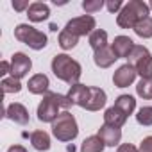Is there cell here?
Returning a JSON list of instances; mask_svg holds the SVG:
<instances>
[{"instance_id": "11", "label": "cell", "mask_w": 152, "mask_h": 152, "mask_svg": "<svg viewBox=\"0 0 152 152\" xmlns=\"http://www.w3.org/2000/svg\"><path fill=\"white\" fill-rule=\"evenodd\" d=\"M4 116L13 120L15 124H20V125H27L29 124V111L23 104H18V102H13L6 107L4 111Z\"/></svg>"}, {"instance_id": "14", "label": "cell", "mask_w": 152, "mask_h": 152, "mask_svg": "<svg viewBox=\"0 0 152 152\" xmlns=\"http://www.w3.org/2000/svg\"><path fill=\"white\" fill-rule=\"evenodd\" d=\"M116 59H118V57H116V54L113 52V48H111L109 45H106V47L95 50V54H93V61H95V64L100 66V68H109Z\"/></svg>"}, {"instance_id": "8", "label": "cell", "mask_w": 152, "mask_h": 152, "mask_svg": "<svg viewBox=\"0 0 152 152\" xmlns=\"http://www.w3.org/2000/svg\"><path fill=\"white\" fill-rule=\"evenodd\" d=\"M32 68V61L27 54L23 52H15L13 59H11V77L15 79H22L31 72Z\"/></svg>"}, {"instance_id": "33", "label": "cell", "mask_w": 152, "mask_h": 152, "mask_svg": "<svg viewBox=\"0 0 152 152\" xmlns=\"http://www.w3.org/2000/svg\"><path fill=\"white\" fill-rule=\"evenodd\" d=\"M6 73H11V63L2 61L0 63V75H6Z\"/></svg>"}, {"instance_id": "5", "label": "cell", "mask_w": 152, "mask_h": 152, "mask_svg": "<svg viewBox=\"0 0 152 152\" xmlns=\"http://www.w3.org/2000/svg\"><path fill=\"white\" fill-rule=\"evenodd\" d=\"M129 64L134 66L136 73L141 79H152V54L143 45H134L132 52L129 54Z\"/></svg>"}, {"instance_id": "30", "label": "cell", "mask_w": 152, "mask_h": 152, "mask_svg": "<svg viewBox=\"0 0 152 152\" xmlns=\"http://www.w3.org/2000/svg\"><path fill=\"white\" fill-rule=\"evenodd\" d=\"M140 152H152V136L143 138V141L140 143Z\"/></svg>"}, {"instance_id": "16", "label": "cell", "mask_w": 152, "mask_h": 152, "mask_svg": "<svg viewBox=\"0 0 152 152\" xmlns=\"http://www.w3.org/2000/svg\"><path fill=\"white\" fill-rule=\"evenodd\" d=\"M27 16H29V20L34 22V23L45 22V20H48V16H50V7H48L47 4H43V2H34V4H31V7L27 9Z\"/></svg>"}, {"instance_id": "23", "label": "cell", "mask_w": 152, "mask_h": 152, "mask_svg": "<svg viewBox=\"0 0 152 152\" xmlns=\"http://www.w3.org/2000/svg\"><path fill=\"white\" fill-rule=\"evenodd\" d=\"M115 106H116L118 109H122V111L129 116V115L136 109V100H134V97H131V95H120V97L116 99Z\"/></svg>"}, {"instance_id": "3", "label": "cell", "mask_w": 152, "mask_h": 152, "mask_svg": "<svg viewBox=\"0 0 152 152\" xmlns=\"http://www.w3.org/2000/svg\"><path fill=\"white\" fill-rule=\"evenodd\" d=\"M150 13L148 4L141 2V0H129L127 4H124L122 11L116 16V23L122 29H134L143 18H147Z\"/></svg>"}, {"instance_id": "32", "label": "cell", "mask_w": 152, "mask_h": 152, "mask_svg": "<svg viewBox=\"0 0 152 152\" xmlns=\"http://www.w3.org/2000/svg\"><path fill=\"white\" fill-rule=\"evenodd\" d=\"M29 7H31V4L27 0L25 2H16V0H13V9L15 11H23V9H29Z\"/></svg>"}, {"instance_id": "1", "label": "cell", "mask_w": 152, "mask_h": 152, "mask_svg": "<svg viewBox=\"0 0 152 152\" xmlns=\"http://www.w3.org/2000/svg\"><path fill=\"white\" fill-rule=\"evenodd\" d=\"M72 104V100L66 97V95H61V93H54V91H48L47 95H43V100L39 102L38 106V120L39 122H50L54 124V120L61 115V109H68Z\"/></svg>"}, {"instance_id": "27", "label": "cell", "mask_w": 152, "mask_h": 152, "mask_svg": "<svg viewBox=\"0 0 152 152\" xmlns=\"http://www.w3.org/2000/svg\"><path fill=\"white\" fill-rule=\"evenodd\" d=\"M136 120H138L140 125H145V127L152 125V106H143V107L138 111Z\"/></svg>"}, {"instance_id": "18", "label": "cell", "mask_w": 152, "mask_h": 152, "mask_svg": "<svg viewBox=\"0 0 152 152\" xmlns=\"http://www.w3.org/2000/svg\"><path fill=\"white\" fill-rule=\"evenodd\" d=\"M125 122H127V115L122 109H118L116 106L106 109V113H104V124L106 125H111V127H118L120 129Z\"/></svg>"}, {"instance_id": "35", "label": "cell", "mask_w": 152, "mask_h": 152, "mask_svg": "<svg viewBox=\"0 0 152 152\" xmlns=\"http://www.w3.org/2000/svg\"><path fill=\"white\" fill-rule=\"evenodd\" d=\"M68 152H75V147L73 145H68Z\"/></svg>"}, {"instance_id": "19", "label": "cell", "mask_w": 152, "mask_h": 152, "mask_svg": "<svg viewBox=\"0 0 152 152\" xmlns=\"http://www.w3.org/2000/svg\"><path fill=\"white\" fill-rule=\"evenodd\" d=\"M104 148H106V143L99 134L88 136L81 145V152H102Z\"/></svg>"}, {"instance_id": "20", "label": "cell", "mask_w": 152, "mask_h": 152, "mask_svg": "<svg viewBox=\"0 0 152 152\" xmlns=\"http://www.w3.org/2000/svg\"><path fill=\"white\" fill-rule=\"evenodd\" d=\"M31 143L36 150H48L50 148V136L45 131H34L31 132Z\"/></svg>"}, {"instance_id": "6", "label": "cell", "mask_w": 152, "mask_h": 152, "mask_svg": "<svg viewBox=\"0 0 152 152\" xmlns=\"http://www.w3.org/2000/svg\"><path fill=\"white\" fill-rule=\"evenodd\" d=\"M15 38H16L18 41H22V43H25L27 47H31L32 50H41V48H45L47 43H48L47 34H43L41 31L34 29V27L29 25V23H20V25H16V29H15Z\"/></svg>"}, {"instance_id": "12", "label": "cell", "mask_w": 152, "mask_h": 152, "mask_svg": "<svg viewBox=\"0 0 152 152\" xmlns=\"http://www.w3.org/2000/svg\"><path fill=\"white\" fill-rule=\"evenodd\" d=\"M48 86H50V81H48V77L45 73L32 75V77L29 79V83H27L29 91L34 93V95H47L48 93Z\"/></svg>"}, {"instance_id": "21", "label": "cell", "mask_w": 152, "mask_h": 152, "mask_svg": "<svg viewBox=\"0 0 152 152\" xmlns=\"http://www.w3.org/2000/svg\"><path fill=\"white\" fill-rule=\"evenodd\" d=\"M88 41H90V47L93 50H99V48H102V47L107 45V32L102 31V29H95L90 34V39Z\"/></svg>"}, {"instance_id": "10", "label": "cell", "mask_w": 152, "mask_h": 152, "mask_svg": "<svg viewBox=\"0 0 152 152\" xmlns=\"http://www.w3.org/2000/svg\"><path fill=\"white\" fill-rule=\"evenodd\" d=\"M106 91L100 90V88H95V86H90V91H88V99L83 106V109H88V111H99L106 106Z\"/></svg>"}, {"instance_id": "34", "label": "cell", "mask_w": 152, "mask_h": 152, "mask_svg": "<svg viewBox=\"0 0 152 152\" xmlns=\"http://www.w3.org/2000/svg\"><path fill=\"white\" fill-rule=\"evenodd\" d=\"M7 152H27V148L22 147V145H13V147L7 148Z\"/></svg>"}, {"instance_id": "13", "label": "cell", "mask_w": 152, "mask_h": 152, "mask_svg": "<svg viewBox=\"0 0 152 152\" xmlns=\"http://www.w3.org/2000/svg\"><path fill=\"white\" fill-rule=\"evenodd\" d=\"M111 48H113V52L116 54L118 59L120 57H129V54L134 48V41L129 36H116L115 41L111 43Z\"/></svg>"}, {"instance_id": "4", "label": "cell", "mask_w": 152, "mask_h": 152, "mask_svg": "<svg viewBox=\"0 0 152 152\" xmlns=\"http://www.w3.org/2000/svg\"><path fill=\"white\" fill-rule=\"evenodd\" d=\"M52 134L59 140V141H72L77 138L79 134V127H77V120L70 111H63L52 124Z\"/></svg>"}, {"instance_id": "28", "label": "cell", "mask_w": 152, "mask_h": 152, "mask_svg": "<svg viewBox=\"0 0 152 152\" xmlns=\"http://www.w3.org/2000/svg\"><path fill=\"white\" fill-rule=\"evenodd\" d=\"M102 7H104V2H102V0H84V2H83V9H84L88 15L97 13V11H100Z\"/></svg>"}, {"instance_id": "24", "label": "cell", "mask_w": 152, "mask_h": 152, "mask_svg": "<svg viewBox=\"0 0 152 152\" xmlns=\"http://www.w3.org/2000/svg\"><path fill=\"white\" fill-rule=\"evenodd\" d=\"M134 32H136L140 38H152V18H150V16L143 18V20L134 27Z\"/></svg>"}, {"instance_id": "26", "label": "cell", "mask_w": 152, "mask_h": 152, "mask_svg": "<svg viewBox=\"0 0 152 152\" xmlns=\"http://www.w3.org/2000/svg\"><path fill=\"white\" fill-rule=\"evenodd\" d=\"M20 90H22L20 79H15V77H6V79H2V91H4V93H18Z\"/></svg>"}, {"instance_id": "31", "label": "cell", "mask_w": 152, "mask_h": 152, "mask_svg": "<svg viewBox=\"0 0 152 152\" xmlns=\"http://www.w3.org/2000/svg\"><path fill=\"white\" fill-rule=\"evenodd\" d=\"M116 152H140V148H136L134 145H131V143H124V145H120L118 147V150Z\"/></svg>"}, {"instance_id": "22", "label": "cell", "mask_w": 152, "mask_h": 152, "mask_svg": "<svg viewBox=\"0 0 152 152\" xmlns=\"http://www.w3.org/2000/svg\"><path fill=\"white\" fill-rule=\"evenodd\" d=\"M77 43H79V38L75 34H72L68 31H61L59 32V47L63 50H72V48L77 47Z\"/></svg>"}, {"instance_id": "9", "label": "cell", "mask_w": 152, "mask_h": 152, "mask_svg": "<svg viewBox=\"0 0 152 152\" xmlns=\"http://www.w3.org/2000/svg\"><path fill=\"white\" fill-rule=\"evenodd\" d=\"M136 70H134V66L132 64H122L116 72H115V75H113V83H115V86L116 88H127V86H131L132 83H134V79H136Z\"/></svg>"}, {"instance_id": "25", "label": "cell", "mask_w": 152, "mask_h": 152, "mask_svg": "<svg viewBox=\"0 0 152 152\" xmlns=\"http://www.w3.org/2000/svg\"><path fill=\"white\" fill-rule=\"evenodd\" d=\"M136 93L138 97L150 100L152 99V79H141L136 86Z\"/></svg>"}, {"instance_id": "29", "label": "cell", "mask_w": 152, "mask_h": 152, "mask_svg": "<svg viewBox=\"0 0 152 152\" xmlns=\"http://www.w3.org/2000/svg\"><path fill=\"white\" fill-rule=\"evenodd\" d=\"M106 7L109 13H118V11H122L124 2L122 0H109V2H106Z\"/></svg>"}, {"instance_id": "15", "label": "cell", "mask_w": 152, "mask_h": 152, "mask_svg": "<svg viewBox=\"0 0 152 152\" xmlns=\"http://www.w3.org/2000/svg\"><path fill=\"white\" fill-rule=\"evenodd\" d=\"M88 91H90V86H86V84H81V83H77V84H73V86H70V90H68V99L72 100V104H75V106H84V102H86V99H88Z\"/></svg>"}, {"instance_id": "7", "label": "cell", "mask_w": 152, "mask_h": 152, "mask_svg": "<svg viewBox=\"0 0 152 152\" xmlns=\"http://www.w3.org/2000/svg\"><path fill=\"white\" fill-rule=\"evenodd\" d=\"M95 25H97L95 18H93V16H90V15H84V16H77V18H72V20H70V22L66 23L64 31H68V32L75 34L77 38H81V36L91 34V32L95 31Z\"/></svg>"}, {"instance_id": "17", "label": "cell", "mask_w": 152, "mask_h": 152, "mask_svg": "<svg viewBox=\"0 0 152 152\" xmlns=\"http://www.w3.org/2000/svg\"><path fill=\"white\" fill-rule=\"evenodd\" d=\"M99 136L104 140L106 147H115V145H118L120 140H122V131H120L118 127H111V125H106V124H104V125L99 129Z\"/></svg>"}, {"instance_id": "2", "label": "cell", "mask_w": 152, "mask_h": 152, "mask_svg": "<svg viewBox=\"0 0 152 152\" xmlns=\"http://www.w3.org/2000/svg\"><path fill=\"white\" fill-rule=\"evenodd\" d=\"M52 72H54V75H56L57 79H61V81L68 83L70 86H73V84L79 83L83 68H81V64L77 61L72 59L70 56L57 54L52 59Z\"/></svg>"}, {"instance_id": "36", "label": "cell", "mask_w": 152, "mask_h": 152, "mask_svg": "<svg viewBox=\"0 0 152 152\" xmlns=\"http://www.w3.org/2000/svg\"><path fill=\"white\" fill-rule=\"evenodd\" d=\"M148 9H152V2H148Z\"/></svg>"}]
</instances>
